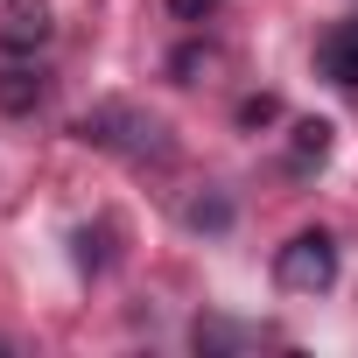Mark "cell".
Returning <instances> with one entry per match:
<instances>
[{
  "instance_id": "cell-2",
  "label": "cell",
  "mask_w": 358,
  "mask_h": 358,
  "mask_svg": "<svg viewBox=\"0 0 358 358\" xmlns=\"http://www.w3.org/2000/svg\"><path fill=\"white\" fill-rule=\"evenodd\" d=\"M43 43H50V0H8V8H0V50L36 57Z\"/></svg>"
},
{
  "instance_id": "cell-6",
  "label": "cell",
  "mask_w": 358,
  "mask_h": 358,
  "mask_svg": "<svg viewBox=\"0 0 358 358\" xmlns=\"http://www.w3.org/2000/svg\"><path fill=\"white\" fill-rule=\"evenodd\" d=\"M330 141H337V127H330V120H295V134H288L295 169H316V162L330 155Z\"/></svg>"
},
{
  "instance_id": "cell-4",
  "label": "cell",
  "mask_w": 358,
  "mask_h": 358,
  "mask_svg": "<svg viewBox=\"0 0 358 358\" xmlns=\"http://www.w3.org/2000/svg\"><path fill=\"white\" fill-rule=\"evenodd\" d=\"M127 134H148V120H134L127 106H99L78 120V141L85 148H127Z\"/></svg>"
},
{
  "instance_id": "cell-1",
  "label": "cell",
  "mask_w": 358,
  "mask_h": 358,
  "mask_svg": "<svg viewBox=\"0 0 358 358\" xmlns=\"http://www.w3.org/2000/svg\"><path fill=\"white\" fill-rule=\"evenodd\" d=\"M274 274H281L288 295H323V288L337 281V246H330V232H295V239L281 246Z\"/></svg>"
},
{
  "instance_id": "cell-7",
  "label": "cell",
  "mask_w": 358,
  "mask_h": 358,
  "mask_svg": "<svg viewBox=\"0 0 358 358\" xmlns=\"http://www.w3.org/2000/svg\"><path fill=\"white\" fill-rule=\"evenodd\" d=\"M218 64H225V57H218L211 43H183V50L169 57V71H176V85H204V78H211Z\"/></svg>"
},
{
  "instance_id": "cell-8",
  "label": "cell",
  "mask_w": 358,
  "mask_h": 358,
  "mask_svg": "<svg viewBox=\"0 0 358 358\" xmlns=\"http://www.w3.org/2000/svg\"><path fill=\"white\" fill-rule=\"evenodd\" d=\"M183 225H190V232H225V225H232V204H225V197H197V204L183 211Z\"/></svg>"
},
{
  "instance_id": "cell-5",
  "label": "cell",
  "mask_w": 358,
  "mask_h": 358,
  "mask_svg": "<svg viewBox=\"0 0 358 358\" xmlns=\"http://www.w3.org/2000/svg\"><path fill=\"white\" fill-rule=\"evenodd\" d=\"M43 106V71L15 64V71H0V113H36Z\"/></svg>"
},
{
  "instance_id": "cell-10",
  "label": "cell",
  "mask_w": 358,
  "mask_h": 358,
  "mask_svg": "<svg viewBox=\"0 0 358 358\" xmlns=\"http://www.w3.org/2000/svg\"><path fill=\"white\" fill-rule=\"evenodd\" d=\"M169 8H176V15H183V22H204V15L218 8V0H169Z\"/></svg>"
},
{
  "instance_id": "cell-9",
  "label": "cell",
  "mask_w": 358,
  "mask_h": 358,
  "mask_svg": "<svg viewBox=\"0 0 358 358\" xmlns=\"http://www.w3.org/2000/svg\"><path fill=\"white\" fill-rule=\"evenodd\" d=\"M274 120H281V99H274V92L239 99V127H246V134H260V127H274Z\"/></svg>"
},
{
  "instance_id": "cell-3",
  "label": "cell",
  "mask_w": 358,
  "mask_h": 358,
  "mask_svg": "<svg viewBox=\"0 0 358 358\" xmlns=\"http://www.w3.org/2000/svg\"><path fill=\"white\" fill-rule=\"evenodd\" d=\"M316 71L330 78V85H358V22H337L323 43H316Z\"/></svg>"
}]
</instances>
